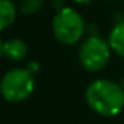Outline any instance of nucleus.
I'll use <instances>...</instances> for the list:
<instances>
[{
    "mask_svg": "<svg viewBox=\"0 0 124 124\" xmlns=\"http://www.w3.org/2000/svg\"><path fill=\"white\" fill-rule=\"evenodd\" d=\"M85 101L95 114L115 117L124 109V88L109 79H96L88 85Z\"/></svg>",
    "mask_w": 124,
    "mask_h": 124,
    "instance_id": "nucleus-1",
    "label": "nucleus"
},
{
    "mask_svg": "<svg viewBox=\"0 0 124 124\" xmlns=\"http://www.w3.org/2000/svg\"><path fill=\"white\" fill-rule=\"evenodd\" d=\"M35 89L34 75L23 67L8 70L0 82V91L3 98L10 104H19L28 99Z\"/></svg>",
    "mask_w": 124,
    "mask_h": 124,
    "instance_id": "nucleus-2",
    "label": "nucleus"
},
{
    "mask_svg": "<svg viewBox=\"0 0 124 124\" xmlns=\"http://www.w3.org/2000/svg\"><path fill=\"white\" fill-rule=\"evenodd\" d=\"M53 32L58 42L64 45H73L80 41L85 34V21L82 15L72 9H60L53 19Z\"/></svg>",
    "mask_w": 124,
    "mask_h": 124,
    "instance_id": "nucleus-3",
    "label": "nucleus"
},
{
    "mask_svg": "<svg viewBox=\"0 0 124 124\" xmlns=\"http://www.w3.org/2000/svg\"><path fill=\"white\" fill-rule=\"evenodd\" d=\"M109 55H111V47L108 41H105L98 35H91L89 38H86L79 51V60L82 67L91 73L102 70L108 64Z\"/></svg>",
    "mask_w": 124,
    "mask_h": 124,
    "instance_id": "nucleus-4",
    "label": "nucleus"
},
{
    "mask_svg": "<svg viewBox=\"0 0 124 124\" xmlns=\"http://www.w3.org/2000/svg\"><path fill=\"white\" fill-rule=\"evenodd\" d=\"M28 54V45L21 38H9L2 42V55L10 61H22Z\"/></svg>",
    "mask_w": 124,
    "mask_h": 124,
    "instance_id": "nucleus-5",
    "label": "nucleus"
},
{
    "mask_svg": "<svg viewBox=\"0 0 124 124\" xmlns=\"http://www.w3.org/2000/svg\"><path fill=\"white\" fill-rule=\"evenodd\" d=\"M108 44L117 55L124 58V21L118 22L111 29L109 37H108Z\"/></svg>",
    "mask_w": 124,
    "mask_h": 124,
    "instance_id": "nucleus-6",
    "label": "nucleus"
},
{
    "mask_svg": "<svg viewBox=\"0 0 124 124\" xmlns=\"http://www.w3.org/2000/svg\"><path fill=\"white\" fill-rule=\"evenodd\" d=\"M16 8L12 0H0V28L6 29L9 25L15 22Z\"/></svg>",
    "mask_w": 124,
    "mask_h": 124,
    "instance_id": "nucleus-7",
    "label": "nucleus"
},
{
    "mask_svg": "<svg viewBox=\"0 0 124 124\" xmlns=\"http://www.w3.org/2000/svg\"><path fill=\"white\" fill-rule=\"evenodd\" d=\"M44 0H21V12L25 15H34L41 10Z\"/></svg>",
    "mask_w": 124,
    "mask_h": 124,
    "instance_id": "nucleus-8",
    "label": "nucleus"
},
{
    "mask_svg": "<svg viewBox=\"0 0 124 124\" xmlns=\"http://www.w3.org/2000/svg\"><path fill=\"white\" fill-rule=\"evenodd\" d=\"M26 69H28L32 75H35V73L39 70V66H38V63H34V61H32V63H29V64H28V67H26Z\"/></svg>",
    "mask_w": 124,
    "mask_h": 124,
    "instance_id": "nucleus-9",
    "label": "nucleus"
},
{
    "mask_svg": "<svg viewBox=\"0 0 124 124\" xmlns=\"http://www.w3.org/2000/svg\"><path fill=\"white\" fill-rule=\"evenodd\" d=\"M75 3H80V5H88V3H91V0H73Z\"/></svg>",
    "mask_w": 124,
    "mask_h": 124,
    "instance_id": "nucleus-10",
    "label": "nucleus"
},
{
    "mask_svg": "<svg viewBox=\"0 0 124 124\" xmlns=\"http://www.w3.org/2000/svg\"><path fill=\"white\" fill-rule=\"evenodd\" d=\"M121 86L124 88V78H123V80H121Z\"/></svg>",
    "mask_w": 124,
    "mask_h": 124,
    "instance_id": "nucleus-11",
    "label": "nucleus"
}]
</instances>
